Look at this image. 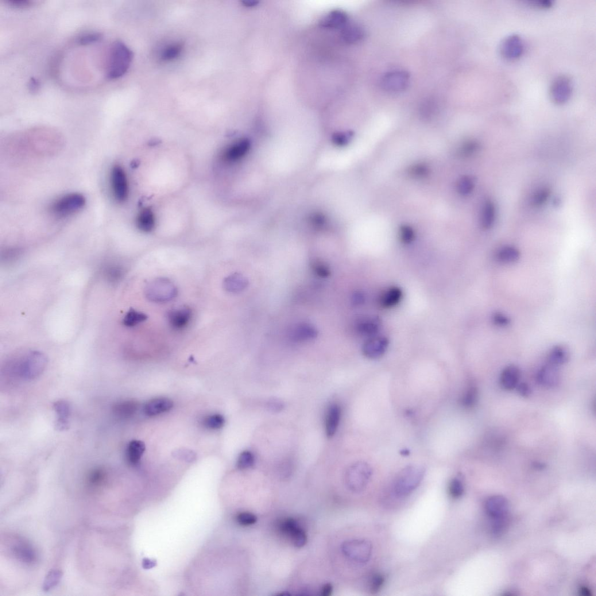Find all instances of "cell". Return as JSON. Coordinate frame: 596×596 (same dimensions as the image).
<instances>
[{
	"instance_id": "1",
	"label": "cell",
	"mask_w": 596,
	"mask_h": 596,
	"mask_svg": "<svg viewBox=\"0 0 596 596\" xmlns=\"http://www.w3.org/2000/svg\"><path fill=\"white\" fill-rule=\"evenodd\" d=\"M48 360L45 354L37 351L26 352L10 362L9 368L11 373L25 380H32L44 373Z\"/></svg>"
},
{
	"instance_id": "2",
	"label": "cell",
	"mask_w": 596,
	"mask_h": 596,
	"mask_svg": "<svg viewBox=\"0 0 596 596\" xmlns=\"http://www.w3.org/2000/svg\"><path fill=\"white\" fill-rule=\"evenodd\" d=\"M110 56L107 78L109 80L121 78L129 71L134 53L124 42L117 41L111 48Z\"/></svg>"
},
{
	"instance_id": "3",
	"label": "cell",
	"mask_w": 596,
	"mask_h": 596,
	"mask_svg": "<svg viewBox=\"0 0 596 596\" xmlns=\"http://www.w3.org/2000/svg\"><path fill=\"white\" fill-rule=\"evenodd\" d=\"M425 471L420 466H409L398 475L394 484V493L399 497L406 496L417 488L422 481Z\"/></svg>"
},
{
	"instance_id": "4",
	"label": "cell",
	"mask_w": 596,
	"mask_h": 596,
	"mask_svg": "<svg viewBox=\"0 0 596 596\" xmlns=\"http://www.w3.org/2000/svg\"><path fill=\"white\" fill-rule=\"evenodd\" d=\"M372 475V470L365 462H357L348 468L345 475V482L348 489L352 492L359 493L366 489Z\"/></svg>"
},
{
	"instance_id": "5",
	"label": "cell",
	"mask_w": 596,
	"mask_h": 596,
	"mask_svg": "<svg viewBox=\"0 0 596 596\" xmlns=\"http://www.w3.org/2000/svg\"><path fill=\"white\" fill-rule=\"evenodd\" d=\"M147 298L153 303H163L176 297L177 289L173 282L167 278H157L146 286Z\"/></svg>"
},
{
	"instance_id": "6",
	"label": "cell",
	"mask_w": 596,
	"mask_h": 596,
	"mask_svg": "<svg viewBox=\"0 0 596 596\" xmlns=\"http://www.w3.org/2000/svg\"><path fill=\"white\" fill-rule=\"evenodd\" d=\"M85 204L86 199L82 194L69 193L55 201L50 207V211L57 217L65 218L80 211Z\"/></svg>"
},
{
	"instance_id": "7",
	"label": "cell",
	"mask_w": 596,
	"mask_h": 596,
	"mask_svg": "<svg viewBox=\"0 0 596 596\" xmlns=\"http://www.w3.org/2000/svg\"><path fill=\"white\" fill-rule=\"evenodd\" d=\"M342 551L348 559L354 562L365 564L370 559L372 545L369 541L366 540H350L343 544Z\"/></svg>"
},
{
	"instance_id": "8",
	"label": "cell",
	"mask_w": 596,
	"mask_h": 596,
	"mask_svg": "<svg viewBox=\"0 0 596 596\" xmlns=\"http://www.w3.org/2000/svg\"><path fill=\"white\" fill-rule=\"evenodd\" d=\"M110 187L112 194L118 202H125L129 195V185L125 170L121 166L115 165L111 170Z\"/></svg>"
},
{
	"instance_id": "9",
	"label": "cell",
	"mask_w": 596,
	"mask_h": 596,
	"mask_svg": "<svg viewBox=\"0 0 596 596\" xmlns=\"http://www.w3.org/2000/svg\"><path fill=\"white\" fill-rule=\"evenodd\" d=\"M410 75L407 72L396 70L386 73L381 80V87L386 91L398 93L408 87Z\"/></svg>"
},
{
	"instance_id": "10",
	"label": "cell",
	"mask_w": 596,
	"mask_h": 596,
	"mask_svg": "<svg viewBox=\"0 0 596 596\" xmlns=\"http://www.w3.org/2000/svg\"><path fill=\"white\" fill-rule=\"evenodd\" d=\"M572 90L571 80L566 76H560L553 80L549 93L553 102L563 104L570 99Z\"/></svg>"
},
{
	"instance_id": "11",
	"label": "cell",
	"mask_w": 596,
	"mask_h": 596,
	"mask_svg": "<svg viewBox=\"0 0 596 596\" xmlns=\"http://www.w3.org/2000/svg\"><path fill=\"white\" fill-rule=\"evenodd\" d=\"M280 529L284 535L289 537L295 547H302L307 543V534L293 519H286L281 524Z\"/></svg>"
},
{
	"instance_id": "12",
	"label": "cell",
	"mask_w": 596,
	"mask_h": 596,
	"mask_svg": "<svg viewBox=\"0 0 596 596\" xmlns=\"http://www.w3.org/2000/svg\"><path fill=\"white\" fill-rule=\"evenodd\" d=\"M389 346V340L384 336H371L363 344V355L369 359H377L386 353Z\"/></svg>"
},
{
	"instance_id": "13",
	"label": "cell",
	"mask_w": 596,
	"mask_h": 596,
	"mask_svg": "<svg viewBox=\"0 0 596 596\" xmlns=\"http://www.w3.org/2000/svg\"><path fill=\"white\" fill-rule=\"evenodd\" d=\"M524 50V44L518 34H512L503 40L500 46V52L506 59L513 60L520 57Z\"/></svg>"
},
{
	"instance_id": "14",
	"label": "cell",
	"mask_w": 596,
	"mask_h": 596,
	"mask_svg": "<svg viewBox=\"0 0 596 596\" xmlns=\"http://www.w3.org/2000/svg\"><path fill=\"white\" fill-rule=\"evenodd\" d=\"M557 367L558 366L549 363L541 367L537 374V382L545 388H556L559 385L560 381V375Z\"/></svg>"
},
{
	"instance_id": "15",
	"label": "cell",
	"mask_w": 596,
	"mask_h": 596,
	"mask_svg": "<svg viewBox=\"0 0 596 596\" xmlns=\"http://www.w3.org/2000/svg\"><path fill=\"white\" fill-rule=\"evenodd\" d=\"M485 506L487 514L492 520L506 517L508 512V501L501 495L490 497L487 500Z\"/></svg>"
},
{
	"instance_id": "16",
	"label": "cell",
	"mask_w": 596,
	"mask_h": 596,
	"mask_svg": "<svg viewBox=\"0 0 596 596\" xmlns=\"http://www.w3.org/2000/svg\"><path fill=\"white\" fill-rule=\"evenodd\" d=\"M57 416L56 427L57 431H67L69 428V418L72 412L71 405L65 400H59L53 405Z\"/></svg>"
},
{
	"instance_id": "17",
	"label": "cell",
	"mask_w": 596,
	"mask_h": 596,
	"mask_svg": "<svg viewBox=\"0 0 596 596\" xmlns=\"http://www.w3.org/2000/svg\"><path fill=\"white\" fill-rule=\"evenodd\" d=\"M249 148V141L246 139H241L227 147L223 153V159L228 162L237 161L245 156Z\"/></svg>"
},
{
	"instance_id": "18",
	"label": "cell",
	"mask_w": 596,
	"mask_h": 596,
	"mask_svg": "<svg viewBox=\"0 0 596 596\" xmlns=\"http://www.w3.org/2000/svg\"><path fill=\"white\" fill-rule=\"evenodd\" d=\"M348 24V15L340 10L331 11L320 22V26L327 29H342Z\"/></svg>"
},
{
	"instance_id": "19",
	"label": "cell",
	"mask_w": 596,
	"mask_h": 596,
	"mask_svg": "<svg viewBox=\"0 0 596 596\" xmlns=\"http://www.w3.org/2000/svg\"><path fill=\"white\" fill-rule=\"evenodd\" d=\"M381 326L380 319L378 317H367L358 321L356 330L359 334L371 337L376 335Z\"/></svg>"
},
{
	"instance_id": "20",
	"label": "cell",
	"mask_w": 596,
	"mask_h": 596,
	"mask_svg": "<svg viewBox=\"0 0 596 596\" xmlns=\"http://www.w3.org/2000/svg\"><path fill=\"white\" fill-rule=\"evenodd\" d=\"M342 416V409L337 404H332L329 406L325 421V431L329 438H331L337 431Z\"/></svg>"
},
{
	"instance_id": "21",
	"label": "cell",
	"mask_w": 596,
	"mask_h": 596,
	"mask_svg": "<svg viewBox=\"0 0 596 596\" xmlns=\"http://www.w3.org/2000/svg\"><path fill=\"white\" fill-rule=\"evenodd\" d=\"M521 371L515 365L506 366L502 371L500 376V385L502 389L510 391L516 389L520 383Z\"/></svg>"
},
{
	"instance_id": "22",
	"label": "cell",
	"mask_w": 596,
	"mask_h": 596,
	"mask_svg": "<svg viewBox=\"0 0 596 596\" xmlns=\"http://www.w3.org/2000/svg\"><path fill=\"white\" fill-rule=\"evenodd\" d=\"M192 312L188 308H180L170 311L168 319L170 326L177 330L187 326L191 319Z\"/></svg>"
},
{
	"instance_id": "23",
	"label": "cell",
	"mask_w": 596,
	"mask_h": 596,
	"mask_svg": "<svg viewBox=\"0 0 596 596\" xmlns=\"http://www.w3.org/2000/svg\"><path fill=\"white\" fill-rule=\"evenodd\" d=\"M173 406V402L168 398H154L146 404L144 412L146 415L154 416L169 411Z\"/></svg>"
},
{
	"instance_id": "24",
	"label": "cell",
	"mask_w": 596,
	"mask_h": 596,
	"mask_svg": "<svg viewBox=\"0 0 596 596\" xmlns=\"http://www.w3.org/2000/svg\"><path fill=\"white\" fill-rule=\"evenodd\" d=\"M340 30V38L344 42L348 44H356L362 40L365 36L364 30L357 25L348 24Z\"/></svg>"
},
{
	"instance_id": "25",
	"label": "cell",
	"mask_w": 596,
	"mask_h": 596,
	"mask_svg": "<svg viewBox=\"0 0 596 596\" xmlns=\"http://www.w3.org/2000/svg\"><path fill=\"white\" fill-rule=\"evenodd\" d=\"M402 297V290L397 286H392L381 294L379 304L384 308H393L400 303Z\"/></svg>"
},
{
	"instance_id": "26",
	"label": "cell",
	"mask_w": 596,
	"mask_h": 596,
	"mask_svg": "<svg viewBox=\"0 0 596 596\" xmlns=\"http://www.w3.org/2000/svg\"><path fill=\"white\" fill-rule=\"evenodd\" d=\"M138 404L134 401H124L117 402L113 407V412L115 416L121 419L133 416L137 412Z\"/></svg>"
},
{
	"instance_id": "27",
	"label": "cell",
	"mask_w": 596,
	"mask_h": 596,
	"mask_svg": "<svg viewBox=\"0 0 596 596\" xmlns=\"http://www.w3.org/2000/svg\"><path fill=\"white\" fill-rule=\"evenodd\" d=\"M145 444L141 441L133 440L127 446L126 455L127 461L132 465H136L141 460L145 451Z\"/></svg>"
},
{
	"instance_id": "28",
	"label": "cell",
	"mask_w": 596,
	"mask_h": 596,
	"mask_svg": "<svg viewBox=\"0 0 596 596\" xmlns=\"http://www.w3.org/2000/svg\"><path fill=\"white\" fill-rule=\"evenodd\" d=\"M137 226L143 232H150L156 225V219L153 212L150 208L143 209L139 214L137 220Z\"/></svg>"
},
{
	"instance_id": "29",
	"label": "cell",
	"mask_w": 596,
	"mask_h": 596,
	"mask_svg": "<svg viewBox=\"0 0 596 596\" xmlns=\"http://www.w3.org/2000/svg\"><path fill=\"white\" fill-rule=\"evenodd\" d=\"M248 284L247 280L242 275L235 273L228 277L224 281V287L230 292L237 293L243 291Z\"/></svg>"
},
{
	"instance_id": "30",
	"label": "cell",
	"mask_w": 596,
	"mask_h": 596,
	"mask_svg": "<svg viewBox=\"0 0 596 596\" xmlns=\"http://www.w3.org/2000/svg\"><path fill=\"white\" fill-rule=\"evenodd\" d=\"M570 353L566 347L557 346L553 347L548 355V363L559 366L568 362Z\"/></svg>"
},
{
	"instance_id": "31",
	"label": "cell",
	"mask_w": 596,
	"mask_h": 596,
	"mask_svg": "<svg viewBox=\"0 0 596 596\" xmlns=\"http://www.w3.org/2000/svg\"><path fill=\"white\" fill-rule=\"evenodd\" d=\"M520 258V251L512 246L502 247L497 254V260L504 264H512L517 262Z\"/></svg>"
},
{
	"instance_id": "32",
	"label": "cell",
	"mask_w": 596,
	"mask_h": 596,
	"mask_svg": "<svg viewBox=\"0 0 596 596\" xmlns=\"http://www.w3.org/2000/svg\"><path fill=\"white\" fill-rule=\"evenodd\" d=\"M14 551L15 555L22 562L32 563L36 560V556L33 549L27 544L16 545L14 547Z\"/></svg>"
},
{
	"instance_id": "33",
	"label": "cell",
	"mask_w": 596,
	"mask_h": 596,
	"mask_svg": "<svg viewBox=\"0 0 596 596\" xmlns=\"http://www.w3.org/2000/svg\"><path fill=\"white\" fill-rule=\"evenodd\" d=\"M292 335L296 340H307L315 338L317 331L311 325L301 324L294 329Z\"/></svg>"
},
{
	"instance_id": "34",
	"label": "cell",
	"mask_w": 596,
	"mask_h": 596,
	"mask_svg": "<svg viewBox=\"0 0 596 596\" xmlns=\"http://www.w3.org/2000/svg\"><path fill=\"white\" fill-rule=\"evenodd\" d=\"M495 218L494 204L491 201H487L484 207L482 216V226L485 229H489L493 226Z\"/></svg>"
},
{
	"instance_id": "35",
	"label": "cell",
	"mask_w": 596,
	"mask_h": 596,
	"mask_svg": "<svg viewBox=\"0 0 596 596\" xmlns=\"http://www.w3.org/2000/svg\"><path fill=\"white\" fill-rule=\"evenodd\" d=\"M148 317L144 313L130 309L123 320V324L127 327H134L144 322Z\"/></svg>"
},
{
	"instance_id": "36",
	"label": "cell",
	"mask_w": 596,
	"mask_h": 596,
	"mask_svg": "<svg viewBox=\"0 0 596 596\" xmlns=\"http://www.w3.org/2000/svg\"><path fill=\"white\" fill-rule=\"evenodd\" d=\"M183 46L181 44L170 45L162 53L161 59L164 61H171L180 56Z\"/></svg>"
},
{
	"instance_id": "37",
	"label": "cell",
	"mask_w": 596,
	"mask_h": 596,
	"mask_svg": "<svg viewBox=\"0 0 596 596\" xmlns=\"http://www.w3.org/2000/svg\"><path fill=\"white\" fill-rule=\"evenodd\" d=\"M225 424V419L223 416L216 414L209 416L205 419L204 424L205 427L212 430L220 429Z\"/></svg>"
},
{
	"instance_id": "38",
	"label": "cell",
	"mask_w": 596,
	"mask_h": 596,
	"mask_svg": "<svg viewBox=\"0 0 596 596\" xmlns=\"http://www.w3.org/2000/svg\"><path fill=\"white\" fill-rule=\"evenodd\" d=\"M254 463V456L250 451H245L240 454L238 459V467L241 470L251 467Z\"/></svg>"
},
{
	"instance_id": "39",
	"label": "cell",
	"mask_w": 596,
	"mask_h": 596,
	"mask_svg": "<svg viewBox=\"0 0 596 596\" xmlns=\"http://www.w3.org/2000/svg\"><path fill=\"white\" fill-rule=\"evenodd\" d=\"M61 577V573L60 571L56 570L50 571L45 579L44 585V590L48 591L57 586L60 582Z\"/></svg>"
},
{
	"instance_id": "40",
	"label": "cell",
	"mask_w": 596,
	"mask_h": 596,
	"mask_svg": "<svg viewBox=\"0 0 596 596\" xmlns=\"http://www.w3.org/2000/svg\"><path fill=\"white\" fill-rule=\"evenodd\" d=\"M478 397V392L477 388L471 387L462 398V404L466 408H470L477 403Z\"/></svg>"
},
{
	"instance_id": "41",
	"label": "cell",
	"mask_w": 596,
	"mask_h": 596,
	"mask_svg": "<svg viewBox=\"0 0 596 596\" xmlns=\"http://www.w3.org/2000/svg\"><path fill=\"white\" fill-rule=\"evenodd\" d=\"M102 34L98 32H91L82 34L77 39V42L80 45L86 46L95 44L102 40Z\"/></svg>"
},
{
	"instance_id": "42",
	"label": "cell",
	"mask_w": 596,
	"mask_h": 596,
	"mask_svg": "<svg viewBox=\"0 0 596 596\" xmlns=\"http://www.w3.org/2000/svg\"><path fill=\"white\" fill-rule=\"evenodd\" d=\"M464 487L463 483L458 479H454L450 483L449 486V493L451 496L457 498L461 496L463 493Z\"/></svg>"
},
{
	"instance_id": "43",
	"label": "cell",
	"mask_w": 596,
	"mask_h": 596,
	"mask_svg": "<svg viewBox=\"0 0 596 596\" xmlns=\"http://www.w3.org/2000/svg\"><path fill=\"white\" fill-rule=\"evenodd\" d=\"M474 188V181L469 177H463L458 184V191L463 195L470 194Z\"/></svg>"
},
{
	"instance_id": "44",
	"label": "cell",
	"mask_w": 596,
	"mask_h": 596,
	"mask_svg": "<svg viewBox=\"0 0 596 596\" xmlns=\"http://www.w3.org/2000/svg\"><path fill=\"white\" fill-rule=\"evenodd\" d=\"M508 525V519L506 517L494 519L493 520L492 532L495 536L501 535L505 531Z\"/></svg>"
},
{
	"instance_id": "45",
	"label": "cell",
	"mask_w": 596,
	"mask_h": 596,
	"mask_svg": "<svg viewBox=\"0 0 596 596\" xmlns=\"http://www.w3.org/2000/svg\"><path fill=\"white\" fill-rule=\"evenodd\" d=\"M550 195V191L548 189H541L537 191L533 198V203L536 206H540L547 202Z\"/></svg>"
},
{
	"instance_id": "46",
	"label": "cell",
	"mask_w": 596,
	"mask_h": 596,
	"mask_svg": "<svg viewBox=\"0 0 596 596\" xmlns=\"http://www.w3.org/2000/svg\"><path fill=\"white\" fill-rule=\"evenodd\" d=\"M238 523L242 526H250L256 523L257 517L250 513L239 514L237 518Z\"/></svg>"
},
{
	"instance_id": "47",
	"label": "cell",
	"mask_w": 596,
	"mask_h": 596,
	"mask_svg": "<svg viewBox=\"0 0 596 596\" xmlns=\"http://www.w3.org/2000/svg\"><path fill=\"white\" fill-rule=\"evenodd\" d=\"M400 238L402 242L409 243L415 238V233L411 227L404 226L401 228Z\"/></svg>"
},
{
	"instance_id": "48",
	"label": "cell",
	"mask_w": 596,
	"mask_h": 596,
	"mask_svg": "<svg viewBox=\"0 0 596 596\" xmlns=\"http://www.w3.org/2000/svg\"><path fill=\"white\" fill-rule=\"evenodd\" d=\"M105 478V473L103 470L96 469L91 472L89 480L92 485H98Z\"/></svg>"
},
{
	"instance_id": "49",
	"label": "cell",
	"mask_w": 596,
	"mask_h": 596,
	"mask_svg": "<svg viewBox=\"0 0 596 596\" xmlns=\"http://www.w3.org/2000/svg\"><path fill=\"white\" fill-rule=\"evenodd\" d=\"M492 320L495 325L500 327L508 326L510 323L509 317L501 313H495L492 317Z\"/></svg>"
},
{
	"instance_id": "50",
	"label": "cell",
	"mask_w": 596,
	"mask_h": 596,
	"mask_svg": "<svg viewBox=\"0 0 596 596\" xmlns=\"http://www.w3.org/2000/svg\"><path fill=\"white\" fill-rule=\"evenodd\" d=\"M384 578L381 575H374L371 581L370 587L371 591L374 593H377V592L380 590L383 584H384Z\"/></svg>"
},
{
	"instance_id": "51",
	"label": "cell",
	"mask_w": 596,
	"mask_h": 596,
	"mask_svg": "<svg viewBox=\"0 0 596 596\" xmlns=\"http://www.w3.org/2000/svg\"><path fill=\"white\" fill-rule=\"evenodd\" d=\"M6 3L10 6L17 9H25L32 6L34 2L30 0H7Z\"/></svg>"
},
{
	"instance_id": "52",
	"label": "cell",
	"mask_w": 596,
	"mask_h": 596,
	"mask_svg": "<svg viewBox=\"0 0 596 596\" xmlns=\"http://www.w3.org/2000/svg\"><path fill=\"white\" fill-rule=\"evenodd\" d=\"M267 408L269 411L273 412H278L282 411L284 408V404L282 402L277 399L270 400L268 403H267Z\"/></svg>"
},
{
	"instance_id": "53",
	"label": "cell",
	"mask_w": 596,
	"mask_h": 596,
	"mask_svg": "<svg viewBox=\"0 0 596 596\" xmlns=\"http://www.w3.org/2000/svg\"><path fill=\"white\" fill-rule=\"evenodd\" d=\"M314 270L319 276L327 277L330 274V270L322 263L316 262L314 265Z\"/></svg>"
},
{
	"instance_id": "54",
	"label": "cell",
	"mask_w": 596,
	"mask_h": 596,
	"mask_svg": "<svg viewBox=\"0 0 596 596\" xmlns=\"http://www.w3.org/2000/svg\"><path fill=\"white\" fill-rule=\"evenodd\" d=\"M516 389L522 397H528L531 394V389L525 382L519 383Z\"/></svg>"
},
{
	"instance_id": "55",
	"label": "cell",
	"mask_w": 596,
	"mask_h": 596,
	"mask_svg": "<svg viewBox=\"0 0 596 596\" xmlns=\"http://www.w3.org/2000/svg\"><path fill=\"white\" fill-rule=\"evenodd\" d=\"M478 147L479 146L477 142H470L463 146L462 152L464 154L467 155V154L473 153L475 151H477Z\"/></svg>"
},
{
	"instance_id": "56",
	"label": "cell",
	"mask_w": 596,
	"mask_h": 596,
	"mask_svg": "<svg viewBox=\"0 0 596 596\" xmlns=\"http://www.w3.org/2000/svg\"><path fill=\"white\" fill-rule=\"evenodd\" d=\"M29 90L32 94H36L40 88L39 80L34 78H31L28 83Z\"/></svg>"
},
{
	"instance_id": "57",
	"label": "cell",
	"mask_w": 596,
	"mask_h": 596,
	"mask_svg": "<svg viewBox=\"0 0 596 596\" xmlns=\"http://www.w3.org/2000/svg\"><path fill=\"white\" fill-rule=\"evenodd\" d=\"M532 6L539 8H547L552 6L551 0H537V1L529 2Z\"/></svg>"
},
{
	"instance_id": "58",
	"label": "cell",
	"mask_w": 596,
	"mask_h": 596,
	"mask_svg": "<svg viewBox=\"0 0 596 596\" xmlns=\"http://www.w3.org/2000/svg\"><path fill=\"white\" fill-rule=\"evenodd\" d=\"M176 455L181 456L182 458L185 459H191L194 458V454L193 451L188 450H179L176 451Z\"/></svg>"
},
{
	"instance_id": "59",
	"label": "cell",
	"mask_w": 596,
	"mask_h": 596,
	"mask_svg": "<svg viewBox=\"0 0 596 596\" xmlns=\"http://www.w3.org/2000/svg\"><path fill=\"white\" fill-rule=\"evenodd\" d=\"M365 301V296L361 292H355L352 297V303L356 305L362 304Z\"/></svg>"
},
{
	"instance_id": "60",
	"label": "cell",
	"mask_w": 596,
	"mask_h": 596,
	"mask_svg": "<svg viewBox=\"0 0 596 596\" xmlns=\"http://www.w3.org/2000/svg\"><path fill=\"white\" fill-rule=\"evenodd\" d=\"M413 174L418 176L424 175L427 173V169L424 166H417L413 169Z\"/></svg>"
},
{
	"instance_id": "61",
	"label": "cell",
	"mask_w": 596,
	"mask_h": 596,
	"mask_svg": "<svg viewBox=\"0 0 596 596\" xmlns=\"http://www.w3.org/2000/svg\"><path fill=\"white\" fill-rule=\"evenodd\" d=\"M332 591V587L331 584H326L323 586L322 590V594L324 596H329L331 594Z\"/></svg>"
},
{
	"instance_id": "62",
	"label": "cell",
	"mask_w": 596,
	"mask_h": 596,
	"mask_svg": "<svg viewBox=\"0 0 596 596\" xmlns=\"http://www.w3.org/2000/svg\"><path fill=\"white\" fill-rule=\"evenodd\" d=\"M579 592H580V594H581L582 595H584V596L590 595V590L589 589H588L586 587L583 586V587H580Z\"/></svg>"
},
{
	"instance_id": "63",
	"label": "cell",
	"mask_w": 596,
	"mask_h": 596,
	"mask_svg": "<svg viewBox=\"0 0 596 596\" xmlns=\"http://www.w3.org/2000/svg\"><path fill=\"white\" fill-rule=\"evenodd\" d=\"M242 3L246 7H252L257 6L259 2L256 1H243Z\"/></svg>"
}]
</instances>
